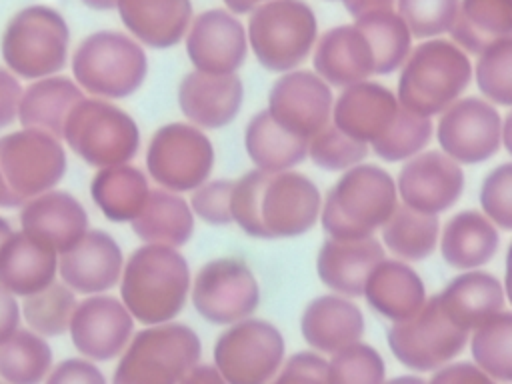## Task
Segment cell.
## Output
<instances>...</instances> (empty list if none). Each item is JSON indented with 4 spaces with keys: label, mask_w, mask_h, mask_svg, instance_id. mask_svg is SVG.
Returning a JSON list of instances; mask_svg holds the SVG:
<instances>
[{
    "label": "cell",
    "mask_w": 512,
    "mask_h": 384,
    "mask_svg": "<svg viewBox=\"0 0 512 384\" xmlns=\"http://www.w3.org/2000/svg\"><path fill=\"white\" fill-rule=\"evenodd\" d=\"M278 382H330L328 360L320 352L302 350L284 358L276 378Z\"/></svg>",
    "instance_id": "49"
},
{
    "label": "cell",
    "mask_w": 512,
    "mask_h": 384,
    "mask_svg": "<svg viewBox=\"0 0 512 384\" xmlns=\"http://www.w3.org/2000/svg\"><path fill=\"white\" fill-rule=\"evenodd\" d=\"M386 342L392 356L408 370L434 372L462 352L468 332L448 318L436 294L414 316L392 322Z\"/></svg>",
    "instance_id": "11"
},
{
    "label": "cell",
    "mask_w": 512,
    "mask_h": 384,
    "mask_svg": "<svg viewBox=\"0 0 512 384\" xmlns=\"http://www.w3.org/2000/svg\"><path fill=\"white\" fill-rule=\"evenodd\" d=\"M346 12L352 18L370 14V12H378V10H394L396 8V0H342Z\"/></svg>",
    "instance_id": "54"
},
{
    "label": "cell",
    "mask_w": 512,
    "mask_h": 384,
    "mask_svg": "<svg viewBox=\"0 0 512 384\" xmlns=\"http://www.w3.org/2000/svg\"><path fill=\"white\" fill-rule=\"evenodd\" d=\"M256 2H258V4H260V2H266V0H256Z\"/></svg>",
    "instance_id": "62"
},
{
    "label": "cell",
    "mask_w": 512,
    "mask_h": 384,
    "mask_svg": "<svg viewBox=\"0 0 512 384\" xmlns=\"http://www.w3.org/2000/svg\"><path fill=\"white\" fill-rule=\"evenodd\" d=\"M22 92L24 88L18 82V76L8 68L0 66V128H6L14 120H18Z\"/></svg>",
    "instance_id": "51"
},
{
    "label": "cell",
    "mask_w": 512,
    "mask_h": 384,
    "mask_svg": "<svg viewBox=\"0 0 512 384\" xmlns=\"http://www.w3.org/2000/svg\"><path fill=\"white\" fill-rule=\"evenodd\" d=\"M364 314L358 304L342 294H322L306 304L300 316L304 342L322 354H332L364 334Z\"/></svg>",
    "instance_id": "26"
},
{
    "label": "cell",
    "mask_w": 512,
    "mask_h": 384,
    "mask_svg": "<svg viewBox=\"0 0 512 384\" xmlns=\"http://www.w3.org/2000/svg\"><path fill=\"white\" fill-rule=\"evenodd\" d=\"M474 80L488 102L512 108V36L490 44L478 54Z\"/></svg>",
    "instance_id": "43"
},
{
    "label": "cell",
    "mask_w": 512,
    "mask_h": 384,
    "mask_svg": "<svg viewBox=\"0 0 512 384\" xmlns=\"http://www.w3.org/2000/svg\"><path fill=\"white\" fill-rule=\"evenodd\" d=\"M362 296L374 312L390 322L414 316L428 300L420 274L406 260L386 256L372 268Z\"/></svg>",
    "instance_id": "28"
},
{
    "label": "cell",
    "mask_w": 512,
    "mask_h": 384,
    "mask_svg": "<svg viewBox=\"0 0 512 384\" xmlns=\"http://www.w3.org/2000/svg\"><path fill=\"white\" fill-rule=\"evenodd\" d=\"M20 230L62 254L86 234L88 214L76 196L52 188L22 204Z\"/></svg>",
    "instance_id": "22"
},
{
    "label": "cell",
    "mask_w": 512,
    "mask_h": 384,
    "mask_svg": "<svg viewBox=\"0 0 512 384\" xmlns=\"http://www.w3.org/2000/svg\"><path fill=\"white\" fill-rule=\"evenodd\" d=\"M368 156V144L342 132L334 122H328L308 140V158L314 166L326 172H344Z\"/></svg>",
    "instance_id": "44"
},
{
    "label": "cell",
    "mask_w": 512,
    "mask_h": 384,
    "mask_svg": "<svg viewBox=\"0 0 512 384\" xmlns=\"http://www.w3.org/2000/svg\"><path fill=\"white\" fill-rule=\"evenodd\" d=\"M500 138H502L504 150L512 156V110L502 120V134H500Z\"/></svg>",
    "instance_id": "58"
},
{
    "label": "cell",
    "mask_w": 512,
    "mask_h": 384,
    "mask_svg": "<svg viewBox=\"0 0 512 384\" xmlns=\"http://www.w3.org/2000/svg\"><path fill=\"white\" fill-rule=\"evenodd\" d=\"M52 370V348L34 330L16 328L0 342V378L12 384H36Z\"/></svg>",
    "instance_id": "39"
},
{
    "label": "cell",
    "mask_w": 512,
    "mask_h": 384,
    "mask_svg": "<svg viewBox=\"0 0 512 384\" xmlns=\"http://www.w3.org/2000/svg\"><path fill=\"white\" fill-rule=\"evenodd\" d=\"M398 110L396 92L384 84L362 80L342 88L334 98L332 122L348 136L370 146L392 126Z\"/></svg>",
    "instance_id": "23"
},
{
    "label": "cell",
    "mask_w": 512,
    "mask_h": 384,
    "mask_svg": "<svg viewBox=\"0 0 512 384\" xmlns=\"http://www.w3.org/2000/svg\"><path fill=\"white\" fill-rule=\"evenodd\" d=\"M184 42L192 66L208 74L238 72L248 56L246 26L226 8H210L194 16Z\"/></svg>",
    "instance_id": "19"
},
{
    "label": "cell",
    "mask_w": 512,
    "mask_h": 384,
    "mask_svg": "<svg viewBox=\"0 0 512 384\" xmlns=\"http://www.w3.org/2000/svg\"><path fill=\"white\" fill-rule=\"evenodd\" d=\"M66 168L64 146L52 134L22 128L0 138V176L20 206L52 190Z\"/></svg>",
    "instance_id": "13"
},
{
    "label": "cell",
    "mask_w": 512,
    "mask_h": 384,
    "mask_svg": "<svg viewBox=\"0 0 512 384\" xmlns=\"http://www.w3.org/2000/svg\"><path fill=\"white\" fill-rule=\"evenodd\" d=\"M330 382L376 384L386 378L384 358L376 348L362 340L350 342L330 354Z\"/></svg>",
    "instance_id": "45"
},
{
    "label": "cell",
    "mask_w": 512,
    "mask_h": 384,
    "mask_svg": "<svg viewBox=\"0 0 512 384\" xmlns=\"http://www.w3.org/2000/svg\"><path fill=\"white\" fill-rule=\"evenodd\" d=\"M504 294H506V300L512 304V242L506 250V262H504Z\"/></svg>",
    "instance_id": "57"
},
{
    "label": "cell",
    "mask_w": 512,
    "mask_h": 384,
    "mask_svg": "<svg viewBox=\"0 0 512 384\" xmlns=\"http://www.w3.org/2000/svg\"><path fill=\"white\" fill-rule=\"evenodd\" d=\"M234 180H206L198 188L192 190L190 208L194 216L210 226H228L232 224L230 212V196H232Z\"/></svg>",
    "instance_id": "48"
},
{
    "label": "cell",
    "mask_w": 512,
    "mask_h": 384,
    "mask_svg": "<svg viewBox=\"0 0 512 384\" xmlns=\"http://www.w3.org/2000/svg\"><path fill=\"white\" fill-rule=\"evenodd\" d=\"M132 230L142 242L180 248L194 234V212L178 192L156 188L132 220Z\"/></svg>",
    "instance_id": "33"
},
{
    "label": "cell",
    "mask_w": 512,
    "mask_h": 384,
    "mask_svg": "<svg viewBox=\"0 0 512 384\" xmlns=\"http://www.w3.org/2000/svg\"><path fill=\"white\" fill-rule=\"evenodd\" d=\"M0 206H2V208H16V206H20V202H18V200L12 196V192L6 188L2 176H0Z\"/></svg>",
    "instance_id": "59"
},
{
    "label": "cell",
    "mask_w": 512,
    "mask_h": 384,
    "mask_svg": "<svg viewBox=\"0 0 512 384\" xmlns=\"http://www.w3.org/2000/svg\"><path fill=\"white\" fill-rule=\"evenodd\" d=\"M470 352L492 382H512V312L500 310L472 330Z\"/></svg>",
    "instance_id": "40"
},
{
    "label": "cell",
    "mask_w": 512,
    "mask_h": 384,
    "mask_svg": "<svg viewBox=\"0 0 512 384\" xmlns=\"http://www.w3.org/2000/svg\"><path fill=\"white\" fill-rule=\"evenodd\" d=\"M70 28L64 16L46 4L18 10L6 24L0 52L18 78L38 80L58 74L68 62Z\"/></svg>",
    "instance_id": "8"
},
{
    "label": "cell",
    "mask_w": 512,
    "mask_h": 384,
    "mask_svg": "<svg viewBox=\"0 0 512 384\" xmlns=\"http://www.w3.org/2000/svg\"><path fill=\"white\" fill-rule=\"evenodd\" d=\"M472 76V62L454 40L426 38L400 66L396 96L410 112L432 118L464 94Z\"/></svg>",
    "instance_id": "3"
},
{
    "label": "cell",
    "mask_w": 512,
    "mask_h": 384,
    "mask_svg": "<svg viewBox=\"0 0 512 384\" xmlns=\"http://www.w3.org/2000/svg\"><path fill=\"white\" fill-rule=\"evenodd\" d=\"M438 300L458 328L472 332L496 312L504 310L506 294L494 274L472 268L454 276L438 294Z\"/></svg>",
    "instance_id": "29"
},
{
    "label": "cell",
    "mask_w": 512,
    "mask_h": 384,
    "mask_svg": "<svg viewBox=\"0 0 512 384\" xmlns=\"http://www.w3.org/2000/svg\"><path fill=\"white\" fill-rule=\"evenodd\" d=\"M396 190L402 204L438 216L450 210L464 192L462 164L442 150H422L404 160Z\"/></svg>",
    "instance_id": "17"
},
{
    "label": "cell",
    "mask_w": 512,
    "mask_h": 384,
    "mask_svg": "<svg viewBox=\"0 0 512 384\" xmlns=\"http://www.w3.org/2000/svg\"><path fill=\"white\" fill-rule=\"evenodd\" d=\"M466 54H480L490 44L512 36V0H460L450 28Z\"/></svg>",
    "instance_id": "36"
},
{
    "label": "cell",
    "mask_w": 512,
    "mask_h": 384,
    "mask_svg": "<svg viewBox=\"0 0 512 384\" xmlns=\"http://www.w3.org/2000/svg\"><path fill=\"white\" fill-rule=\"evenodd\" d=\"M244 102V84L236 72H188L178 86V106L190 124L202 130H220L232 124Z\"/></svg>",
    "instance_id": "21"
},
{
    "label": "cell",
    "mask_w": 512,
    "mask_h": 384,
    "mask_svg": "<svg viewBox=\"0 0 512 384\" xmlns=\"http://www.w3.org/2000/svg\"><path fill=\"white\" fill-rule=\"evenodd\" d=\"M214 168V146L202 128L186 122L160 126L146 148L148 176L166 190L192 192Z\"/></svg>",
    "instance_id": "12"
},
{
    "label": "cell",
    "mask_w": 512,
    "mask_h": 384,
    "mask_svg": "<svg viewBox=\"0 0 512 384\" xmlns=\"http://www.w3.org/2000/svg\"><path fill=\"white\" fill-rule=\"evenodd\" d=\"M458 4L460 0H396V12L414 38L426 40L450 32Z\"/></svg>",
    "instance_id": "46"
},
{
    "label": "cell",
    "mask_w": 512,
    "mask_h": 384,
    "mask_svg": "<svg viewBox=\"0 0 512 384\" xmlns=\"http://www.w3.org/2000/svg\"><path fill=\"white\" fill-rule=\"evenodd\" d=\"M206 382V380H216V382H220L222 380V374L218 372V368L216 366H204V364H196L188 374H186V378H184V382Z\"/></svg>",
    "instance_id": "55"
},
{
    "label": "cell",
    "mask_w": 512,
    "mask_h": 384,
    "mask_svg": "<svg viewBox=\"0 0 512 384\" xmlns=\"http://www.w3.org/2000/svg\"><path fill=\"white\" fill-rule=\"evenodd\" d=\"M58 252L24 230L12 232L0 248V284L16 296L34 294L56 280Z\"/></svg>",
    "instance_id": "30"
},
{
    "label": "cell",
    "mask_w": 512,
    "mask_h": 384,
    "mask_svg": "<svg viewBox=\"0 0 512 384\" xmlns=\"http://www.w3.org/2000/svg\"><path fill=\"white\" fill-rule=\"evenodd\" d=\"M124 256L118 242L104 230L86 234L66 252L58 254V274L78 294H102L120 282Z\"/></svg>",
    "instance_id": "20"
},
{
    "label": "cell",
    "mask_w": 512,
    "mask_h": 384,
    "mask_svg": "<svg viewBox=\"0 0 512 384\" xmlns=\"http://www.w3.org/2000/svg\"><path fill=\"white\" fill-rule=\"evenodd\" d=\"M148 194V178L128 162L98 168L90 182V196L110 222H132Z\"/></svg>",
    "instance_id": "35"
},
{
    "label": "cell",
    "mask_w": 512,
    "mask_h": 384,
    "mask_svg": "<svg viewBox=\"0 0 512 384\" xmlns=\"http://www.w3.org/2000/svg\"><path fill=\"white\" fill-rule=\"evenodd\" d=\"M116 10L130 36L156 50L182 42L194 18L190 0H116Z\"/></svg>",
    "instance_id": "27"
},
{
    "label": "cell",
    "mask_w": 512,
    "mask_h": 384,
    "mask_svg": "<svg viewBox=\"0 0 512 384\" xmlns=\"http://www.w3.org/2000/svg\"><path fill=\"white\" fill-rule=\"evenodd\" d=\"M14 230H12V226H10V222L6 220V218H2L0 216V248H2V244L10 238V234H12Z\"/></svg>",
    "instance_id": "61"
},
{
    "label": "cell",
    "mask_w": 512,
    "mask_h": 384,
    "mask_svg": "<svg viewBox=\"0 0 512 384\" xmlns=\"http://www.w3.org/2000/svg\"><path fill=\"white\" fill-rule=\"evenodd\" d=\"M322 194L302 172L248 170L234 180L232 222L258 240L296 238L320 220Z\"/></svg>",
    "instance_id": "1"
},
{
    "label": "cell",
    "mask_w": 512,
    "mask_h": 384,
    "mask_svg": "<svg viewBox=\"0 0 512 384\" xmlns=\"http://www.w3.org/2000/svg\"><path fill=\"white\" fill-rule=\"evenodd\" d=\"M194 310L210 324L228 326L256 312L260 286L252 268L236 256L208 260L190 284Z\"/></svg>",
    "instance_id": "14"
},
{
    "label": "cell",
    "mask_w": 512,
    "mask_h": 384,
    "mask_svg": "<svg viewBox=\"0 0 512 384\" xmlns=\"http://www.w3.org/2000/svg\"><path fill=\"white\" fill-rule=\"evenodd\" d=\"M442 260L454 270H472L488 264L500 246L496 224L478 210H460L440 232Z\"/></svg>",
    "instance_id": "31"
},
{
    "label": "cell",
    "mask_w": 512,
    "mask_h": 384,
    "mask_svg": "<svg viewBox=\"0 0 512 384\" xmlns=\"http://www.w3.org/2000/svg\"><path fill=\"white\" fill-rule=\"evenodd\" d=\"M244 150L256 168L282 172L306 160L308 140L282 128L268 110H260L244 128Z\"/></svg>",
    "instance_id": "34"
},
{
    "label": "cell",
    "mask_w": 512,
    "mask_h": 384,
    "mask_svg": "<svg viewBox=\"0 0 512 384\" xmlns=\"http://www.w3.org/2000/svg\"><path fill=\"white\" fill-rule=\"evenodd\" d=\"M432 132V118L414 114L400 104L398 116L392 126L370 146L372 152L384 162H404L424 150V146L432 138Z\"/></svg>",
    "instance_id": "42"
},
{
    "label": "cell",
    "mask_w": 512,
    "mask_h": 384,
    "mask_svg": "<svg viewBox=\"0 0 512 384\" xmlns=\"http://www.w3.org/2000/svg\"><path fill=\"white\" fill-rule=\"evenodd\" d=\"M354 24L364 32L372 48L374 74L384 76L400 70L412 50L414 36L396 8L358 16Z\"/></svg>",
    "instance_id": "38"
},
{
    "label": "cell",
    "mask_w": 512,
    "mask_h": 384,
    "mask_svg": "<svg viewBox=\"0 0 512 384\" xmlns=\"http://www.w3.org/2000/svg\"><path fill=\"white\" fill-rule=\"evenodd\" d=\"M330 2H342V0H330Z\"/></svg>",
    "instance_id": "63"
},
{
    "label": "cell",
    "mask_w": 512,
    "mask_h": 384,
    "mask_svg": "<svg viewBox=\"0 0 512 384\" xmlns=\"http://www.w3.org/2000/svg\"><path fill=\"white\" fill-rule=\"evenodd\" d=\"M76 304V292L64 282L54 280L46 288L24 296L20 312L30 330L44 338H54L68 332Z\"/></svg>",
    "instance_id": "41"
},
{
    "label": "cell",
    "mask_w": 512,
    "mask_h": 384,
    "mask_svg": "<svg viewBox=\"0 0 512 384\" xmlns=\"http://www.w3.org/2000/svg\"><path fill=\"white\" fill-rule=\"evenodd\" d=\"M480 208L496 228L512 230V162L492 168L480 186Z\"/></svg>",
    "instance_id": "47"
},
{
    "label": "cell",
    "mask_w": 512,
    "mask_h": 384,
    "mask_svg": "<svg viewBox=\"0 0 512 384\" xmlns=\"http://www.w3.org/2000/svg\"><path fill=\"white\" fill-rule=\"evenodd\" d=\"M190 266L174 246L144 242L124 262L120 300L136 322L174 320L190 294Z\"/></svg>",
    "instance_id": "2"
},
{
    "label": "cell",
    "mask_w": 512,
    "mask_h": 384,
    "mask_svg": "<svg viewBox=\"0 0 512 384\" xmlns=\"http://www.w3.org/2000/svg\"><path fill=\"white\" fill-rule=\"evenodd\" d=\"M384 256V244L374 236H328L316 256V274L328 290L356 298L362 296L366 278Z\"/></svg>",
    "instance_id": "24"
},
{
    "label": "cell",
    "mask_w": 512,
    "mask_h": 384,
    "mask_svg": "<svg viewBox=\"0 0 512 384\" xmlns=\"http://www.w3.org/2000/svg\"><path fill=\"white\" fill-rule=\"evenodd\" d=\"M312 64L314 72L336 88L368 80L374 74L372 48L354 22L334 26L318 36Z\"/></svg>",
    "instance_id": "25"
},
{
    "label": "cell",
    "mask_w": 512,
    "mask_h": 384,
    "mask_svg": "<svg viewBox=\"0 0 512 384\" xmlns=\"http://www.w3.org/2000/svg\"><path fill=\"white\" fill-rule=\"evenodd\" d=\"M432 382H492L476 362H446L430 376Z\"/></svg>",
    "instance_id": "52"
},
{
    "label": "cell",
    "mask_w": 512,
    "mask_h": 384,
    "mask_svg": "<svg viewBox=\"0 0 512 384\" xmlns=\"http://www.w3.org/2000/svg\"><path fill=\"white\" fill-rule=\"evenodd\" d=\"M396 180L384 168L360 162L342 172L320 208V224L334 238H364L392 216L398 206Z\"/></svg>",
    "instance_id": "4"
},
{
    "label": "cell",
    "mask_w": 512,
    "mask_h": 384,
    "mask_svg": "<svg viewBox=\"0 0 512 384\" xmlns=\"http://www.w3.org/2000/svg\"><path fill=\"white\" fill-rule=\"evenodd\" d=\"M502 116L492 102L478 96L458 98L436 124L440 150L458 164H482L502 146Z\"/></svg>",
    "instance_id": "15"
},
{
    "label": "cell",
    "mask_w": 512,
    "mask_h": 384,
    "mask_svg": "<svg viewBox=\"0 0 512 384\" xmlns=\"http://www.w3.org/2000/svg\"><path fill=\"white\" fill-rule=\"evenodd\" d=\"M224 2V6H226V10H230V12H234L236 16H242V14H250L256 6H258V2L256 0H222Z\"/></svg>",
    "instance_id": "56"
},
{
    "label": "cell",
    "mask_w": 512,
    "mask_h": 384,
    "mask_svg": "<svg viewBox=\"0 0 512 384\" xmlns=\"http://www.w3.org/2000/svg\"><path fill=\"white\" fill-rule=\"evenodd\" d=\"M248 48L270 72L298 68L318 40V18L306 0H266L248 14Z\"/></svg>",
    "instance_id": "6"
},
{
    "label": "cell",
    "mask_w": 512,
    "mask_h": 384,
    "mask_svg": "<svg viewBox=\"0 0 512 384\" xmlns=\"http://www.w3.org/2000/svg\"><path fill=\"white\" fill-rule=\"evenodd\" d=\"M382 244L396 258L418 262L432 256L440 238V222L436 214L418 212L398 202L392 216L380 228Z\"/></svg>",
    "instance_id": "37"
},
{
    "label": "cell",
    "mask_w": 512,
    "mask_h": 384,
    "mask_svg": "<svg viewBox=\"0 0 512 384\" xmlns=\"http://www.w3.org/2000/svg\"><path fill=\"white\" fill-rule=\"evenodd\" d=\"M84 98V90L76 80L66 76H44L24 88L18 122L22 128L42 130L56 138H64V126L72 108Z\"/></svg>",
    "instance_id": "32"
},
{
    "label": "cell",
    "mask_w": 512,
    "mask_h": 384,
    "mask_svg": "<svg viewBox=\"0 0 512 384\" xmlns=\"http://www.w3.org/2000/svg\"><path fill=\"white\" fill-rule=\"evenodd\" d=\"M80 2L92 10H102V12L116 8V0H80Z\"/></svg>",
    "instance_id": "60"
},
{
    "label": "cell",
    "mask_w": 512,
    "mask_h": 384,
    "mask_svg": "<svg viewBox=\"0 0 512 384\" xmlns=\"http://www.w3.org/2000/svg\"><path fill=\"white\" fill-rule=\"evenodd\" d=\"M212 356L224 382L264 384L276 378L286 358V342L278 326L248 316L228 324Z\"/></svg>",
    "instance_id": "10"
},
{
    "label": "cell",
    "mask_w": 512,
    "mask_h": 384,
    "mask_svg": "<svg viewBox=\"0 0 512 384\" xmlns=\"http://www.w3.org/2000/svg\"><path fill=\"white\" fill-rule=\"evenodd\" d=\"M202 342L198 334L180 322L148 324L132 334L120 354L112 380L116 384H172L184 382L200 362Z\"/></svg>",
    "instance_id": "5"
},
{
    "label": "cell",
    "mask_w": 512,
    "mask_h": 384,
    "mask_svg": "<svg viewBox=\"0 0 512 384\" xmlns=\"http://www.w3.org/2000/svg\"><path fill=\"white\" fill-rule=\"evenodd\" d=\"M48 382H58V384H66V382H76V384H104V374L96 368L94 362L84 360V358H68L64 362H60L58 366H54L48 376Z\"/></svg>",
    "instance_id": "50"
},
{
    "label": "cell",
    "mask_w": 512,
    "mask_h": 384,
    "mask_svg": "<svg viewBox=\"0 0 512 384\" xmlns=\"http://www.w3.org/2000/svg\"><path fill=\"white\" fill-rule=\"evenodd\" d=\"M134 318L122 300L108 294H90L78 302L68 326L74 348L94 362H108L124 352Z\"/></svg>",
    "instance_id": "18"
},
{
    "label": "cell",
    "mask_w": 512,
    "mask_h": 384,
    "mask_svg": "<svg viewBox=\"0 0 512 384\" xmlns=\"http://www.w3.org/2000/svg\"><path fill=\"white\" fill-rule=\"evenodd\" d=\"M72 74L84 92L104 100H120L144 84L148 58L136 38L116 30H98L74 50Z\"/></svg>",
    "instance_id": "7"
},
{
    "label": "cell",
    "mask_w": 512,
    "mask_h": 384,
    "mask_svg": "<svg viewBox=\"0 0 512 384\" xmlns=\"http://www.w3.org/2000/svg\"><path fill=\"white\" fill-rule=\"evenodd\" d=\"M20 304L16 294L0 284V342H4L20 326Z\"/></svg>",
    "instance_id": "53"
},
{
    "label": "cell",
    "mask_w": 512,
    "mask_h": 384,
    "mask_svg": "<svg viewBox=\"0 0 512 384\" xmlns=\"http://www.w3.org/2000/svg\"><path fill=\"white\" fill-rule=\"evenodd\" d=\"M332 86L314 70H288L268 92V112L288 132L310 140L332 122Z\"/></svg>",
    "instance_id": "16"
},
{
    "label": "cell",
    "mask_w": 512,
    "mask_h": 384,
    "mask_svg": "<svg viewBox=\"0 0 512 384\" xmlns=\"http://www.w3.org/2000/svg\"><path fill=\"white\" fill-rule=\"evenodd\" d=\"M68 148L92 168L130 162L140 148L134 118L104 98H82L64 126Z\"/></svg>",
    "instance_id": "9"
}]
</instances>
